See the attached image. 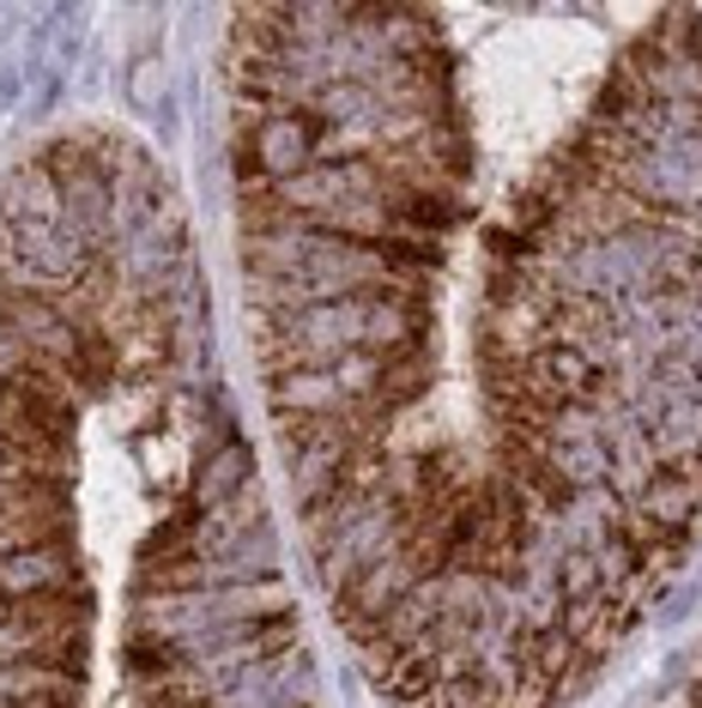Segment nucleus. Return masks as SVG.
Returning a JSON list of instances; mask_svg holds the SVG:
<instances>
[{
	"label": "nucleus",
	"mask_w": 702,
	"mask_h": 708,
	"mask_svg": "<svg viewBox=\"0 0 702 708\" xmlns=\"http://www.w3.org/2000/svg\"><path fill=\"white\" fill-rule=\"evenodd\" d=\"M19 97H24V67L19 61H0V110H12Z\"/></svg>",
	"instance_id": "obj_1"
}]
</instances>
